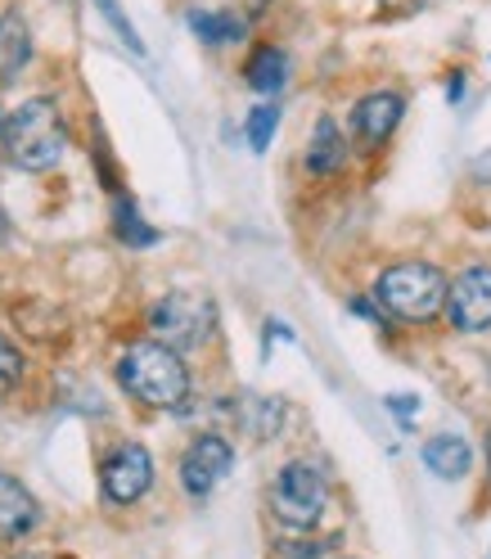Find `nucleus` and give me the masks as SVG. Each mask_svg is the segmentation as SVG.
<instances>
[{
  "mask_svg": "<svg viewBox=\"0 0 491 559\" xmlns=\"http://www.w3.org/2000/svg\"><path fill=\"white\" fill-rule=\"evenodd\" d=\"M118 383L149 411H181L190 402V366L177 347L158 338H135L118 357Z\"/></svg>",
  "mask_w": 491,
  "mask_h": 559,
  "instance_id": "1",
  "label": "nucleus"
},
{
  "mask_svg": "<svg viewBox=\"0 0 491 559\" xmlns=\"http://www.w3.org/2000/svg\"><path fill=\"white\" fill-rule=\"evenodd\" d=\"M68 154V122L55 99H27L5 114V158L19 171H55Z\"/></svg>",
  "mask_w": 491,
  "mask_h": 559,
  "instance_id": "2",
  "label": "nucleus"
},
{
  "mask_svg": "<svg viewBox=\"0 0 491 559\" xmlns=\"http://www.w3.org/2000/svg\"><path fill=\"white\" fill-rule=\"evenodd\" d=\"M374 302L388 311L393 321L406 325H429L442 317V302H446V275L433 262H393L374 280Z\"/></svg>",
  "mask_w": 491,
  "mask_h": 559,
  "instance_id": "3",
  "label": "nucleus"
},
{
  "mask_svg": "<svg viewBox=\"0 0 491 559\" xmlns=\"http://www.w3.org/2000/svg\"><path fill=\"white\" fill-rule=\"evenodd\" d=\"M271 514L294 533H307L321 523L325 506H330V478L315 469L311 461H289L271 478Z\"/></svg>",
  "mask_w": 491,
  "mask_h": 559,
  "instance_id": "4",
  "label": "nucleus"
},
{
  "mask_svg": "<svg viewBox=\"0 0 491 559\" xmlns=\"http://www.w3.org/2000/svg\"><path fill=\"white\" fill-rule=\"evenodd\" d=\"M149 330L158 343L177 347V353H194V347H203L217 334V302L207 294H194V289L163 294L149 307Z\"/></svg>",
  "mask_w": 491,
  "mask_h": 559,
  "instance_id": "5",
  "label": "nucleus"
},
{
  "mask_svg": "<svg viewBox=\"0 0 491 559\" xmlns=\"http://www.w3.org/2000/svg\"><path fill=\"white\" fill-rule=\"evenodd\" d=\"M442 317L460 334H487L491 330V266L487 262H474L455 280H446Z\"/></svg>",
  "mask_w": 491,
  "mask_h": 559,
  "instance_id": "6",
  "label": "nucleus"
},
{
  "mask_svg": "<svg viewBox=\"0 0 491 559\" xmlns=\"http://www.w3.org/2000/svg\"><path fill=\"white\" fill-rule=\"evenodd\" d=\"M99 487H104V501H109V506H135L154 487V456H149V447H140V442L113 447L109 461L99 465Z\"/></svg>",
  "mask_w": 491,
  "mask_h": 559,
  "instance_id": "7",
  "label": "nucleus"
},
{
  "mask_svg": "<svg viewBox=\"0 0 491 559\" xmlns=\"http://www.w3.org/2000/svg\"><path fill=\"white\" fill-rule=\"evenodd\" d=\"M230 469H235V447L221 433H199L181 456V487L190 497H207L217 492Z\"/></svg>",
  "mask_w": 491,
  "mask_h": 559,
  "instance_id": "8",
  "label": "nucleus"
},
{
  "mask_svg": "<svg viewBox=\"0 0 491 559\" xmlns=\"http://www.w3.org/2000/svg\"><path fill=\"white\" fill-rule=\"evenodd\" d=\"M402 114H406V99L397 91H370L352 104V135L361 154H379L383 145L393 140V131L402 127Z\"/></svg>",
  "mask_w": 491,
  "mask_h": 559,
  "instance_id": "9",
  "label": "nucleus"
},
{
  "mask_svg": "<svg viewBox=\"0 0 491 559\" xmlns=\"http://www.w3.org/2000/svg\"><path fill=\"white\" fill-rule=\"evenodd\" d=\"M41 523V506L37 497L27 492V487L0 469V546H10V542H23L32 528Z\"/></svg>",
  "mask_w": 491,
  "mask_h": 559,
  "instance_id": "10",
  "label": "nucleus"
},
{
  "mask_svg": "<svg viewBox=\"0 0 491 559\" xmlns=\"http://www.w3.org/2000/svg\"><path fill=\"white\" fill-rule=\"evenodd\" d=\"M32 63V27L19 10L0 14V86H14Z\"/></svg>",
  "mask_w": 491,
  "mask_h": 559,
  "instance_id": "11",
  "label": "nucleus"
},
{
  "mask_svg": "<svg viewBox=\"0 0 491 559\" xmlns=\"http://www.w3.org/2000/svg\"><path fill=\"white\" fill-rule=\"evenodd\" d=\"M343 163H347V135L330 114H321L307 140V171L311 177H334V171H343Z\"/></svg>",
  "mask_w": 491,
  "mask_h": 559,
  "instance_id": "12",
  "label": "nucleus"
},
{
  "mask_svg": "<svg viewBox=\"0 0 491 559\" xmlns=\"http://www.w3.org/2000/svg\"><path fill=\"white\" fill-rule=\"evenodd\" d=\"M419 456H424L429 474H438L442 483H460L474 469V451H469V442L460 433H433Z\"/></svg>",
  "mask_w": 491,
  "mask_h": 559,
  "instance_id": "13",
  "label": "nucleus"
},
{
  "mask_svg": "<svg viewBox=\"0 0 491 559\" xmlns=\"http://www.w3.org/2000/svg\"><path fill=\"white\" fill-rule=\"evenodd\" d=\"M185 23L203 46H235V41H243V32H249V23L230 10H190Z\"/></svg>",
  "mask_w": 491,
  "mask_h": 559,
  "instance_id": "14",
  "label": "nucleus"
},
{
  "mask_svg": "<svg viewBox=\"0 0 491 559\" xmlns=\"http://www.w3.org/2000/svg\"><path fill=\"white\" fill-rule=\"evenodd\" d=\"M243 78H249V86L258 95H275V91H285L289 82V55L279 50V46H258L249 68H243Z\"/></svg>",
  "mask_w": 491,
  "mask_h": 559,
  "instance_id": "15",
  "label": "nucleus"
},
{
  "mask_svg": "<svg viewBox=\"0 0 491 559\" xmlns=\"http://www.w3.org/2000/svg\"><path fill=\"white\" fill-rule=\"evenodd\" d=\"M113 230H118L122 243H131V249H149V243H158V230L140 222V213H135L131 199H118V207H113Z\"/></svg>",
  "mask_w": 491,
  "mask_h": 559,
  "instance_id": "16",
  "label": "nucleus"
},
{
  "mask_svg": "<svg viewBox=\"0 0 491 559\" xmlns=\"http://www.w3.org/2000/svg\"><path fill=\"white\" fill-rule=\"evenodd\" d=\"M23 370H27V361L19 353V343L10 334H0V402H5L19 389V383H23Z\"/></svg>",
  "mask_w": 491,
  "mask_h": 559,
  "instance_id": "17",
  "label": "nucleus"
},
{
  "mask_svg": "<svg viewBox=\"0 0 491 559\" xmlns=\"http://www.w3.org/2000/svg\"><path fill=\"white\" fill-rule=\"evenodd\" d=\"M275 131H279V109H275V104H258V109L249 114V145H253V154L271 150Z\"/></svg>",
  "mask_w": 491,
  "mask_h": 559,
  "instance_id": "18",
  "label": "nucleus"
},
{
  "mask_svg": "<svg viewBox=\"0 0 491 559\" xmlns=\"http://www.w3.org/2000/svg\"><path fill=\"white\" fill-rule=\"evenodd\" d=\"M95 10H99L104 19H109V23H113V32H118V37L127 41V50H135V55H145V46H140V37H135V27H131V19L122 14V5H118V0H95Z\"/></svg>",
  "mask_w": 491,
  "mask_h": 559,
  "instance_id": "19",
  "label": "nucleus"
},
{
  "mask_svg": "<svg viewBox=\"0 0 491 559\" xmlns=\"http://www.w3.org/2000/svg\"><path fill=\"white\" fill-rule=\"evenodd\" d=\"M298 550H289V542H279V559H315V555H325L334 542H294Z\"/></svg>",
  "mask_w": 491,
  "mask_h": 559,
  "instance_id": "20",
  "label": "nucleus"
},
{
  "mask_svg": "<svg viewBox=\"0 0 491 559\" xmlns=\"http://www.w3.org/2000/svg\"><path fill=\"white\" fill-rule=\"evenodd\" d=\"M388 411L402 419V425H410V419L419 415V397H410V393H393V397H388Z\"/></svg>",
  "mask_w": 491,
  "mask_h": 559,
  "instance_id": "21",
  "label": "nucleus"
},
{
  "mask_svg": "<svg viewBox=\"0 0 491 559\" xmlns=\"http://www.w3.org/2000/svg\"><path fill=\"white\" fill-rule=\"evenodd\" d=\"M465 95V73H455V82L446 86V99H460Z\"/></svg>",
  "mask_w": 491,
  "mask_h": 559,
  "instance_id": "22",
  "label": "nucleus"
},
{
  "mask_svg": "<svg viewBox=\"0 0 491 559\" xmlns=\"http://www.w3.org/2000/svg\"><path fill=\"white\" fill-rule=\"evenodd\" d=\"M5 239H10V213L0 207V243H5Z\"/></svg>",
  "mask_w": 491,
  "mask_h": 559,
  "instance_id": "23",
  "label": "nucleus"
},
{
  "mask_svg": "<svg viewBox=\"0 0 491 559\" xmlns=\"http://www.w3.org/2000/svg\"><path fill=\"white\" fill-rule=\"evenodd\" d=\"M0 154H5V114H0Z\"/></svg>",
  "mask_w": 491,
  "mask_h": 559,
  "instance_id": "24",
  "label": "nucleus"
},
{
  "mask_svg": "<svg viewBox=\"0 0 491 559\" xmlns=\"http://www.w3.org/2000/svg\"><path fill=\"white\" fill-rule=\"evenodd\" d=\"M487 465H491V425H487Z\"/></svg>",
  "mask_w": 491,
  "mask_h": 559,
  "instance_id": "25",
  "label": "nucleus"
},
{
  "mask_svg": "<svg viewBox=\"0 0 491 559\" xmlns=\"http://www.w3.org/2000/svg\"><path fill=\"white\" fill-rule=\"evenodd\" d=\"M487 379H491V361H487Z\"/></svg>",
  "mask_w": 491,
  "mask_h": 559,
  "instance_id": "26",
  "label": "nucleus"
}]
</instances>
